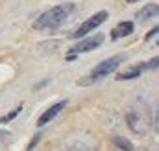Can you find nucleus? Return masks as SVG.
Instances as JSON below:
<instances>
[{
    "label": "nucleus",
    "instance_id": "nucleus-1",
    "mask_svg": "<svg viewBox=\"0 0 159 151\" xmlns=\"http://www.w3.org/2000/svg\"><path fill=\"white\" fill-rule=\"evenodd\" d=\"M74 9H76V6H74L72 2L54 6L52 9L44 11L43 15L37 17V20L34 22V28H35V30H56V28H59L67 19L72 17Z\"/></svg>",
    "mask_w": 159,
    "mask_h": 151
},
{
    "label": "nucleus",
    "instance_id": "nucleus-2",
    "mask_svg": "<svg viewBox=\"0 0 159 151\" xmlns=\"http://www.w3.org/2000/svg\"><path fill=\"white\" fill-rule=\"evenodd\" d=\"M124 61H126V55L120 54V55H113V57H109V59L98 63L83 79H80L78 85H91V83H94V81H100L102 77H106V76H109L111 72H115Z\"/></svg>",
    "mask_w": 159,
    "mask_h": 151
},
{
    "label": "nucleus",
    "instance_id": "nucleus-3",
    "mask_svg": "<svg viewBox=\"0 0 159 151\" xmlns=\"http://www.w3.org/2000/svg\"><path fill=\"white\" fill-rule=\"evenodd\" d=\"M126 122H128L129 129L135 135H146L148 129L152 127V118H150L148 107L146 105H141V107L131 109L129 113L126 114Z\"/></svg>",
    "mask_w": 159,
    "mask_h": 151
},
{
    "label": "nucleus",
    "instance_id": "nucleus-4",
    "mask_svg": "<svg viewBox=\"0 0 159 151\" xmlns=\"http://www.w3.org/2000/svg\"><path fill=\"white\" fill-rule=\"evenodd\" d=\"M102 42H104V33H96V35H91V37H83L78 44H74V46L70 48V54L67 55V59H74L78 54L93 52V50H96Z\"/></svg>",
    "mask_w": 159,
    "mask_h": 151
},
{
    "label": "nucleus",
    "instance_id": "nucleus-5",
    "mask_svg": "<svg viewBox=\"0 0 159 151\" xmlns=\"http://www.w3.org/2000/svg\"><path fill=\"white\" fill-rule=\"evenodd\" d=\"M107 20V11H98L96 15H93V17H89L81 26H80L78 30L72 33V37L74 39H83L87 33H91L93 30H96L100 24H104Z\"/></svg>",
    "mask_w": 159,
    "mask_h": 151
},
{
    "label": "nucleus",
    "instance_id": "nucleus-6",
    "mask_svg": "<svg viewBox=\"0 0 159 151\" xmlns=\"http://www.w3.org/2000/svg\"><path fill=\"white\" fill-rule=\"evenodd\" d=\"M65 107H67V101H65V100H63V101H57V103H54L52 107H48V109H46V111H44V113L39 116V120H37V127H43V125H46L48 122H52V120H54L57 114L61 113Z\"/></svg>",
    "mask_w": 159,
    "mask_h": 151
},
{
    "label": "nucleus",
    "instance_id": "nucleus-7",
    "mask_svg": "<svg viewBox=\"0 0 159 151\" xmlns=\"http://www.w3.org/2000/svg\"><path fill=\"white\" fill-rule=\"evenodd\" d=\"M146 70V63H139V65H133V67H129V68H126V70H122L117 74V81H126V79H135V77H139V76L143 74Z\"/></svg>",
    "mask_w": 159,
    "mask_h": 151
},
{
    "label": "nucleus",
    "instance_id": "nucleus-8",
    "mask_svg": "<svg viewBox=\"0 0 159 151\" xmlns=\"http://www.w3.org/2000/svg\"><path fill=\"white\" fill-rule=\"evenodd\" d=\"M157 15H159V4H146L144 7H141L135 13V19L141 20V22H144V20H150V19H154Z\"/></svg>",
    "mask_w": 159,
    "mask_h": 151
},
{
    "label": "nucleus",
    "instance_id": "nucleus-9",
    "mask_svg": "<svg viewBox=\"0 0 159 151\" xmlns=\"http://www.w3.org/2000/svg\"><path fill=\"white\" fill-rule=\"evenodd\" d=\"M133 30H135L133 22H129V20L119 22V24L111 30V39H122V37H126V35H131Z\"/></svg>",
    "mask_w": 159,
    "mask_h": 151
},
{
    "label": "nucleus",
    "instance_id": "nucleus-10",
    "mask_svg": "<svg viewBox=\"0 0 159 151\" xmlns=\"http://www.w3.org/2000/svg\"><path fill=\"white\" fill-rule=\"evenodd\" d=\"M20 111H22V105L15 107V109H13L11 113L6 114V116H0V123H7V122H11L13 118H17V116H19V113H20Z\"/></svg>",
    "mask_w": 159,
    "mask_h": 151
},
{
    "label": "nucleus",
    "instance_id": "nucleus-11",
    "mask_svg": "<svg viewBox=\"0 0 159 151\" xmlns=\"http://www.w3.org/2000/svg\"><path fill=\"white\" fill-rule=\"evenodd\" d=\"M113 142H115V146H117V148H120V149H124V151H133V146H131V144H129L128 140L120 138V136H117V138H115Z\"/></svg>",
    "mask_w": 159,
    "mask_h": 151
},
{
    "label": "nucleus",
    "instance_id": "nucleus-12",
    "mask_svg": "<svg viewBox=\"0 0 159 151\" xmlns=\"http://www.w3.org/2000/svg\"><path fill=\"white\" fill-rule=\"evenodd\" d=\"M156 33H159V26H156V28H152V30L148 32V35H146V41H150V39L154 37Z\"/></svg>",
    "mask_w": 159,
    "mask_h": 151
},
{
    "label": "nucleus",
    "instance_id": "nucleus-13",
    "mask_svg": "<svg viewBox=\"0 0 159 151\" xmlns=\"http://www.w3.org/2000/svg\"><path fill=\"white\" fill-rule=\"evenodd\" d=\"M39 142V135H35L34 138H32V142H30V146H28V149H34V146Z\"/></svg>",
    "mask_w": 159,
    "mask_h": 151
},
{
    "label": "nucleus",
    "instance_id": "nucleus-14",
    "mask_svg": "<svg viewBox=\"0 0 159 151\" xmlns=\"http://www.w3.org/2000/svg\"><path fill=\"white\" fill-rule=\"evenodd\" d=\"M154 127H156V131L159 133V109H157V113H156V118H154Z\"/></svg>",
    "mask_w": 159,
    "mask_h": 151
},
{
    "label": "nucleus",
    "instance_id": "nucleus-15",
    "mask_svg": "<svg viewBox=\"0 0 159 151\" xmlns=\"http://www.w3.org/2000/svg\"><path fill=\"white\" fill-rule=\"evenodd\" d=\"M11 135H9V131H0V140H6V138H9Z\"/></svg>",
    "mask_w": 159,
    "mask_h": 151
},
{
    "label": "nucleus",
    "instance_id": "nucleus-16",
    "mask_svg": "<svg viewBox=\"0 0 159 151\" xmlns=\"http://www.w3.org/2000/svg\"><path fill=\"white\" fill-rule=\"evenodd\" d=\"M126 2H129V4H133V2H137V0H126Z\"/></svg>",
    "mask_w": 159,
    "mask_h": 151
}]
</instances>
